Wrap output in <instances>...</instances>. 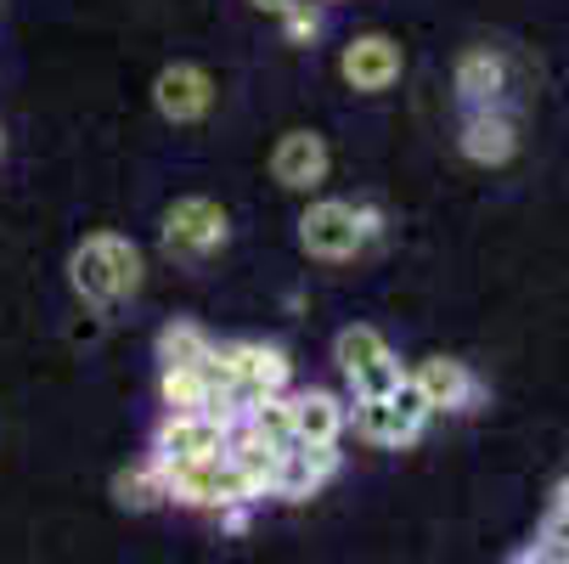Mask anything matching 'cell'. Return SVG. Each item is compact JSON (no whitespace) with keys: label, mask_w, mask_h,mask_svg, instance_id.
Instances as JSON below:
<instances>
[{"label":"cell","mask_w":569,"mask_h":564,"mask_svg":"<svg viewBox=\"0 0 569 564\" xmlns=\"http://www.w3.org/2000/svg\"><path fill=\"white\" fill-rule=\"evenodd\" d=\"M277 23H282L288 46H316L321 29H328V18H321V0H299V7H288Z\"/></svg>","instance_id":"obj_22"},{"label":"cell","mask_w":569,"mask_h":564,"mask_svg":"<svg viewBox=\"0 0 569 564\" xmlns=\"http://www.w3.org/2000/svg\"><path fill=\"white\" fill-rule=\"evenodd\" d=\"M389 345H383V334L378 328H367V321H350V328L333 339V362H339V373L350 378V373H361L367 362H378Z\"/></svg>","instance_id":"obj_18"},{"label":"cell","mask_w":569,"mask_h":564,"mask_svg":"<svg viewBox=\"0 0 569 564\" xmlns=\"http://www.w3.org/2000/svg\"><path fill=\"white\" fill-rule=\"evenodd\" d=\"M226 237H231V220L214 198H176L164 209V255L176 260H203L226 249Z\"/></svg>","instance_id":"obj_5"},{"label":"cell","mask_w":569,"mask_h":564,"mask_svg":"<svg viewBox=\"0 0 569 564\" xmlns=\"http://www.w3.org/2000/svg\"><path fill=\"white\" fill-rule=\"evenodd\" d=\"M226 435L231 424L209 418V413H164L152 435V457L164 463H209V457H226Z\"/></svg>","instance_id":"obj_6"},{"label":"cell","mask_w":569,"mask_h":564,"mask_svg":"<svg viewBox=\"0 0 569 564\" xmlns=\"http://www.w3.org/2000/svg\"><path fill=\"white\" fill-rule=\"evenodd\" d=\"M378 231H383V215L367 209V204L356 209V204H339V198H316L299 215V244L316 260H350L372 244Z\"/></svg>","instance_id":"obj_2"},{"label":"cell","mask_w":569,"mask_h":564,"mask_svg":"<svg viewBox=\"0 0 569 564\" xmlns=\"http://www.w3.org/2000/svg\"><path fill=\"white\" fill-rule=\"evenodd\" d=\"M400 378H406L400 356H395V350H383L378 362H367L361 373H350V389H356V400H372V395H389Z\"/></svg>","instance_id":"obj_21"},{"label":"cell","mask_w":569,"mask_h":564,"mask_svg":"<svg viewBox=\"0 0 569 564\" xmlns=\"http://www.w3.org/2000/svg\"><path fill=\"white\" fill-rule=\"evenodd\" d=\"M242 429H249L254 441H266L271 452H288V446H293V407H288V395L254 400V407L242 413Z\"/></svg>","instance_id":"obj_16"},{"label":"cell","mask_w":569,"mask_h":564,"mask_svg":"<svg viewBox=\"0 0 569 564\" xmlns=\"http://www.w3.org/2000/svg\"><path fill=\"white\" fill-rule=\"evenodd\" d=\"M254 7H260V12H271V18H282L288 7H299V0H254Z\"/></svg>","instance_id":"obj_23"},{"label":"cell","mask_w":569,"mask_h":564,"mask_svg":"<svg viewBox=\"0 0 569 564\" xmlns=\"http://www.w3.org/2000/svg\"><path fill=\"white\" fill-rule=\"evenodd\" d=\"M209 350H214V339L198 328V321H187V316L158 334V362H164V367H198Z\"/></svg>","instance_id":"obj_17"},{"label":"cell","mask_w":569,"mask_h":564,"mask_svg":"<svg viewBox=\"0 0 569 564\" xmlns=\"http://www.w3.org/2000/svg\"><path fill=\"white\" fill-rule=\"evenodd\" d=\"M288 407H293V441H305V446H339V435L350 424L345 400L328 389H299V395H288Z\"/></svg>","instance_id":"obj_11"},{"label":"cell","mask_w":569,"mask_h":564,"mask_svg":"<svg viewBox=\"0 0 569 564\" xmlns=\"http://www.w3.org/2000/svg\"><path fill=\"white\" fill-rule=\"evenodd\" d=\"M513 564H552V558H541V553H536V547H525V553H519V558H513Z\"/></svg>","instance_id":"obj_24"},{"label":"cell","mask_w":569,"mask_h":564,"mask_svg":"<svg viewBox=\"0 0 569 564\" xmlns=\"http://www.w3.org/2000/svg\"><path fill=\"white\" fill-rule=\"evenodd\" d=\"M333 474H339V446H305V441H293L277 457V492L271 497L305 503V497H316L321 486H328Z\"/></svg>","instance_id":"obj_8"},{"label":"cell","mask_w":569,"mask_h":564,"mask_svg":"<svg viewBox=\"0 0 569 564\" xmlns=\"http://www.w3.org/2000/svg\"><path fill=\"white\" fill-rule=\"evenodd\" d=\"M152 102L170 125H192V119H203L214 108V79L198 62H170L152 79Z\"/></svg>","instance_id":"obj_7"},{"label":"cell","mask_w":569,"mask_h":564,"mask_svg":"<svg viewBox=\"0 0 569 564\" xmlns=\"http://www.w3.org/2000/svg\"><path fill=\"white\" fill-rule=\"evenodd\" d=\"M113 497H119V508H152V503H164V486H158L152 463H141V468L113 474Z\"/></svg>","instance_id":"obj_20"},{"label":"cell","mask_w":569,"mask_h":564,"mask_svg":"<svg viewBox=\"0 0 569 564\" xmlns=\"http://www.w3.org/2000/svg\"><path fill=\"white\" fill-rule=\"evenodd\" d=\"M339 73L350 91H389L400 79V46L389 34H356L339 57Z\"/></svg>","instance_id":"obj_9"},{"label":"cell","mask_w":569,"mask_h":564,"mask_svg":"<svg viewBox=\"0 0 569 564\" xmlns=\"http://www.w3.org/2000/svg\"><path fill=\"white\" fill-rule=\"evenodd\" d=\"M277 457H282V452H271L266 441H254L242 424L226 435V463L242 474V486L254 492V503H266V497L277 492Z\"/></svg>","instance_id":"obj_14"},{"label":"cell","mask_w":569,"mask_h":564,"mask_svg":"<svg viewBox=\"0 0 569 564\" xmlns=\"http://www.w3.org/2000/svg\"><path fill=\"white\" fill-rule=\"evenodd\" d=\"M519 147V130L502 108H468L462 119V152L473 158V165H508Z\"/></svg>","instance_id":"obj_12"},{"label":"cell","mask_w":569,"mask_h":564,"mask_svg":"<svg viewBox=\"0 0 569 564\" xmlns=\"http://www.w3.org/2000/svg\"><path fill=\"white\" fill-rule=\"evenodd\" d=\"M226 362H231V407L249 413L254 400L266 395H288L293 384V362L277 350V345H260V339H237V345H220Z\"/></svg>","instance_id":"obj_4"},{"label":"cell","mask_w":569,"mask_h":564,"mask_svg":"<svg viewBox=\"0 0 569 564\" xmlns=\"http://www.w3.org/2000/svg\"><path fill=\"white\" fill-rule=\"evenodd\" d=\"M429 400L423 389L412 384V373H406L389 395H372V400H356V435L372 441V446H412L429 424Z\"/></svg>","instance_id":"obj_3"},{"label":"cell","mask_w":569,"mask_h":564,"mask_svg":"<svg viewBox=\"0 0 569 564\" xmlns=\"http://www.w3.org/2000/svg\"><path fill=\"white\" fill-rule=\"evenodd\" d=\"M158 400H164V413H203V378L192 367H164L158 373Z\"/></svg>","instance_id":"obj_19"},{"label":"cell","mask_w":569,"mask_h":564,"mask_svg":"<svg viewBox=\"0 0 569 564\" xmlns=\"http://www.w3.org/2000/svg\"><path fill=\"white\" fill-rule=\"evenodd\" d=\"M552 508H563V514H569V479H563V486H558V503H552Z\"/></svg>","instance_id":"obj_25"},{"label":"cell","mask_w":569,"mask_h":564,"mask_svg":"<svg viewBox=\"0 0 569 564\" xmlns=\"http://www.w3.org/2000/svg\"><path fill=\"white\" fill-rule=\"evenodd\" d=\"M502 91H508V68H502V57H497L491 46H473V51L457 62V97H462L468 108H497Z\"/></svg>","instance_id":"obj_15"},{"label":"cell","mask_w":569,"mask_h":564,"mask_svg":"<svg viewBox=\"0 0 569 564\" xmlns=\"http://www.w3.org/2000/svg\"><path fill=\"white\" fill-rule=\"evenodd\" d=\"M68 283L91 310H113L141 288V249L119 231H91L86 244L68 255Z\"/></svg>","instance_id":"obj_1"},{"label":"cell","mask_w":569,"mask_h":564,"mask_svg":"<svg viewBox=\"0 0 569 564\" xmlns=\"http://www.w3.org/2000/svg\"><path fill=\"white\" fill-rule=\"evenodd\" d=\"M412 384L423 389V400H429V413H462L468 400L479 395V384H473V373L462 367V362H451V356H429L418 373H412Z\"/></svg>","instance_id":"obj_13"},{"label":"cell","mask_w":569,"mask_h":564,"mask_svg":"<svg viewBox=\"0 0 569 564\" xmlns=\"http://www.w3.org/2000/svg\"><path fill=\"white\" fill-rule=\"evenodd\" d=\"M271 176L288 187V192H316L328 181V141L316 130H288L271 152Z\"/></svg>","instance_id":"obj_10"}]
</instances>
